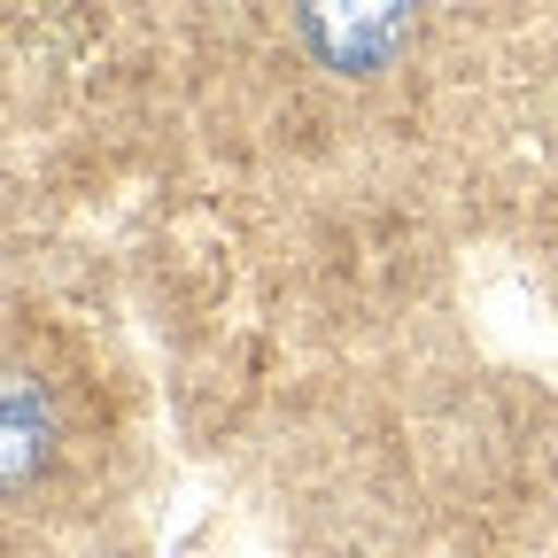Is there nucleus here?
I'll return each instance as SVG.
<instances>
[{"label": "nucleus", "mask_w": 558, "mask_h": 558, "mask_svg": "<svg viewBox=\"0 0 558 558\" xmlns=\"http://www.w3.org/2000/svg\"><path fill=\"white\" fill-rule=\"evenodd\" d=\"M256 70L279 86V132H427L473 70L481 0H233Z\"/></svg>", "instance_id": "1"}, {"label": "nucleus", "mask_w": 558, "mask_h": 558, "mask_svg": "<svg viewBox=\"0 0 558 558\" xmlns=\"http://www.w3.org/2000/svg\"><path fill=\"white\" fill-rule=\"evenodd\" d=\"M70 450V418L47 373H32L24 357L9 365V505H32L39 481L54 473V458Z\"/></svg>", "instance_id": "2"}]
</instances>
